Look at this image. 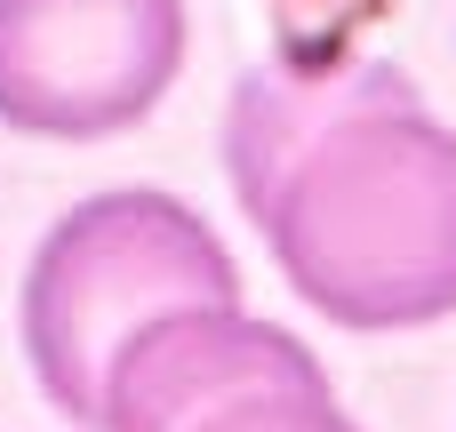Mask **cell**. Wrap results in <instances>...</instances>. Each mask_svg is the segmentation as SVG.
I'll list each match as a JSON object with an SVG mask.
<instances>
[{
	"label": "cell",
	"instance_id": "1",
	"mask_svg": "<svg viewBox=\"0 0 456 432\" xmlns=\"http://www.w3.org/2000/svg\"><path fill=\"white\" fill-rule=\"evenodd\" d=\"M224 168L321 321L385 337L456 313V128L401 64L289 56L240 72Z\"/></svg>",
	"mask_w": 456,
	"mask_h": 432
},
{
	"label": "cell",
	"instance_id": "2",
	"mask_svg": "<svg viewBox=\"0 0 456 432\" xmlns=\"http://www.w3.org/2000/svg\"><path fill=\"white\" fill-rule=\"evenodd\" d=\"M192 305H240V273L224 240L176 200V192H96L24 265V361L40 393L72 425H104V377L112 361L168 313Z\"/></svg>",
	"mask_w": 456,
	"mask_h": 432
},
{
	"label": "cell",
	"instance_id": "3",
	"mask_svg": "<svg viewBox=\"0 0 456 432\" xmlns=\"http://www.w3.org/2000/svg\"><path fill=\"white\" fill-rule=\"evenodd\" d=\"M184 72V0H0V120L48 144L136 128Z\"/></svg>",
	"mask_w": 456,
	"mask_h": 432
},
{
	"label": "cell",
	"instance_id": "4",
	"mask_svg": "<svg viewBox=\"0 0 456 432\" xmlns=\"http://www.w3.org/2000/svg\"><path fill=\"white\" fill-rule=\"evenodd\" d=\"M240 393H329V377L289 329L248 321L240 305H192L152 321L112 361L96 432H184Z\"/></svg>",
	"mask_w": 456,
	"mask_h": 432
},
{
	"label": "cell",
	"instance_id": "5",
	"mask_svg": "<svg viewBox=\"0 0 456 432\" xmlns=\"http://www.w3.org/2000/svg\"><path fill=\"white\" fill-rule=\"evenodd\" d=\"M184 432H361V425L337 409V393H240V401L192 417Z\"/></svg>",
	"mask_w": 456,
	"mask_h": 432
}]
</instances>
